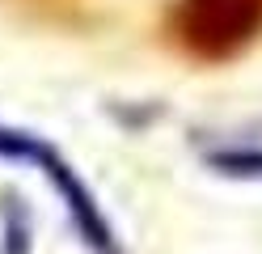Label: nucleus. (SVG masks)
<instances>
[{
    "label": "nucleus",
    "mask_w": 262,
    "mask_h": 254,
    "mask_svg": "<svg viewBox=\"0 0 262 254\" xmlns=\"http://www.w3.org/2000/svg\"><path fill=\"white\" fill-rule=\"evenodd\" d=\"M0 152H26V144L17 140V135H9V131H0Z\"/></svg>",
    "instance_id": "obj_2"
},
{
    "label": "nucleus",
    "mask_w": 262,
    "mask_h": 254,
    "mask_svg": "<svg viewBox=\"0 0 262 254\" xmlns=\"http://www.w3.org/2000/svg\"><path fill=\"white\" fill-rule=\"evenodd\" d=\"M216 165L233 169V174H262V157H216Z\"/></svg>",
    "instance_id": "obj_1"
}]
</instances>
